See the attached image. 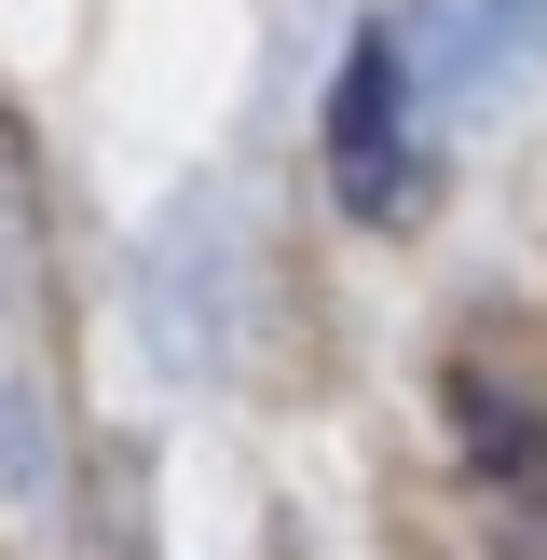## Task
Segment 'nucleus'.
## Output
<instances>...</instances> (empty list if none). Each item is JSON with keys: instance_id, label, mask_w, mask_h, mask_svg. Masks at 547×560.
Wrapping results in <instances>:
<instances>
[{"instance_id": "nucleus-1", "label": "nucleus", "mask_w": 547, "mask_h": 560, "mask_svg": "<svg viewBox=\"0 0 547 560\" xmlns=\"http://www.w3.org/2000/svg\"><path fill=\"white\" fill-rule=\"evenodd\" d=\"M328 191L370 233L424 219V137H410V27H356L342 82H328Z\"/></svg>"}, {"instance_id": "nucleus-2", "label": "nucleus", "mask_w": 547, "mask_h": 560, "mask_svg": "<svg viewBox=\"0 0 547 560\" xmlns=\"http://www.w3.org/2000/svg\"><path fill=\"white\" fill-rule=\"evenodd\" d=\"M452 479H465V520H479L492 560H547V410L507 397L492 370H452Z\"/></svg>"}]
</instances>
